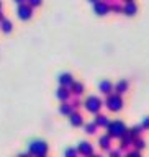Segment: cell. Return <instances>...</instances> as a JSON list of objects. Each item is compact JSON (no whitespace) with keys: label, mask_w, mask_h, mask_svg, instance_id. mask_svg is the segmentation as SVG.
<instances>
[{"label":"cell","mask_w":149,"mask_h":157,"mask_svg":"<svg viewBox=\"0 0 149 157\" xmlns=\"http://www.w3.org/2000/svg\"><path fill=\"white\" fill-rule=\"evenodd\" d=\"M128 132L126 129V124L123 123L121 120H115V121H110V124L107 128V134L112 137V139H121Z\"/></svg>","instance_id":"obj_1"},{"label":"cell","mask_w":149,"mask_h":157,"mask_svg":"<svg viewBox=\"0 0 149 157\" xmlns=\"http://www.w3.org/2000/svg\"><path fill=\"white\" fill-rule=\"evenodd\" d=\"M69 120H71V124H72V126H76V128L84 124V118H82V115H80L79 111H74L72 115L69 116Z\"/></svg>","instance_id":"obj_16"},{"label":"cell","mask_w":149,"mask_h":157,"mask_svg":"<svg viewBox=\"0 0 149 157\" xmlns=\"http://www.w3.org/2000/svg\"><path fill=\"white\" fill-rule=\"evenodd\" d=\"M13 2H17L18 5H22V3H28V0H13Z\"/></svg>","instance_id":"obj_29"},{"label":"cell","mask_w":149,"mask_h":157,"mask_svg":"<svg viewBox=\"0 0 149 157\" xmlns=\"http://www.w3.org/2000/svg\"><path fill=\"white\" fill-rule=\"evenodd\" d=\"M79 151L76 149V147H67L66 152H64V157H77Z\"/></svg>","instance_id":"obj_24"},{"label":"cell","mask_w":149,"mask_h":157,"mask_svg":"<svg viewBox=\"0 0 149 157\" xmlns=\"http://www.w3.org/2000/svg\"><path fill=\"white\" fill-rule=\"evenodd\" d=\"M123 3H126V2H135V0H121Z\"/></svg>","instance_id":"obj_32"},{"label":"cell","mask_w":149,"mask_h":157,"mask_svg":"<svg viewBox=\"0 0 149 157\" xmlns=\"http://www.w3.org/2000/svg\"><path fill=\"white\" fill-rule=\"evenodd\" d=\"M0 8H2V0H0Z\"/></svg>","instance_id":"obj_35"},{"label":"cell","mask_w":149,"mask_h":157,"mask_svg":"<svg viewBox=\"0 0 149 157\" xmlns=\"http://www.w3.org/2000/svg\"><path fill=\"white\" fill-rule=\"evenodd\" d=\"M123 157H143V155H141L139 151H131V152H126Z\"/></svg>","instance_id":"obj_27"},{"label":"cell","mask_w":149,"mask_h":157,"mask_svg":"<svg viewBox=\"0 0 149 157\" xmlns=\"http://www.w3.org/2000/svg\"><path fill=\"white\" fill-rule=\"evenodd\" d=\"M41 3H43V0H28V5H29V7H33V8L41 7Z\"/></svg>","instance_id":"obj_26"},{"label":"cell","mask_w":149,"mask_h":157,"mask_svg":"<svg viewBox=\"0 0 149 157\" xmlns=\"http://www.w3.org/2000/svg\"><path fill=\"white\" fill-rule=\"evenodd\" d=\"M59 111H61V115H67V116H71L72 113H74V106H72V103H69V101H62V105H61V108H59Z\"/></svg>","instance_id":"obj_18"},{"label":"cell","mask_w":149,"mask_h":157,"mask_svg":"<svg viewBox=\"0 0 149 157\" xmlns=\"http://www.w3.org/2000/svg\"><path fill=\"white\" fill-rule=\"evenodd\" d=\"M93 12L98 17H105V15L110 13V2L107 0H98L97 3H93Z\"/></svg>","instance_id":"obj_5"},{"label":"cell","mask_w":149,"mask_h":157,"mask_svg":"<svg viewBox=\"0 0 149 157\" xmlns=\"http://www.w3.org/2000/svg\"><path fill=\"white\" fill-rule=\"evenodd\" d=\"M103 105H105L110 111L113 113H116V111H120L123 105H125V101H123V97L121 95H118V93H110V95H107V100L103 101Z\"/></svg>","instance_id":"obj_2"},{"label":"cell","mask_w":149,"mask_h":157,"mask_svg":"<svg viewBox=\"0 0 149 157\" xmlns=\"http://www.w3.org/2000/svg\"><path fill=\"white\" fill-rule=\"evenodd\" d=\"M128 131H130V134L133 137H141V132L144 131V128H143L141 124H136V126H133L131 129H128Z\"/></svg>","instance_id":"obj_21"},{"label":"cell","mask_w":149,"mask_h":157,"mask_svg":"<svg viewBox=\"0 0 149 157\" xmlns=\"http://www.w3.org/2000/svg\"><path fill=\"white\" fill-rule=\"evenodd\" d=\"M88 2H90V3H97L98 0H88Z\"/></svg>","instance_id":"obj_33"},{"label":"cell","mask_w":149,"mask_h":157,"mask_svg":"<svg viewBox=\"0 0 149 157\" xmlns=\"http://www.w3.org/2000/svg\"><path fill=\"white\" fill-rule=\"evenodd\" d=\"M133 141H135V137L130 134V131H128L126 134L120 139V149H121V151H126L130 146H133Z\"/></svg>","instance_id":"obj_13"},{"label":"cell","mask_w":149,"mask_h":157,"mask_svg":"<svg viewBox=\"0 0 149 157\" xmlns=\"http://www.w3.org/2000/svg\"><path fill=\"white\" fill-rule=\"evenodd\" d=\"M121 152H123L121 149H115V151L110 149V151H108V157H123Z\"/></svg>","instance_id":"obj_25"},{"label":"cell","mask_w":149,"mask_h":157,"mask_svg":"<svg viewBox=\"0 0 149 157\" xmlns=\"http://www.w3.org/2000/svg\"><path fill=\"white\" fill-rule=\"evenodd\" d=\"M77 151H79V154L84 155V157L93 155V146L90 144V142H87V141H82L80 144L77 146Z\"/></svg>","instance_id":"obj_7"},{"label":"cell","mask_w":149,"mask_h":157,"mask_svg":"<svg viewBox=\"0 0 149 157\" xmlns=\"http://www.w3.org/2000/svg\"><path fill=\"white\" fill-rule=\"evenodd\" d=\"M98 90H100L103 95H110V93H113V90H115V85H113L108 78H105V80H102L98 83Z\"/></svg>","instance_id":"obj_11"},{"label":"cell","mask_w":149,"mask_h":157,"mask_svg":"<svg viewBox=\"0 0 149 157\" xmlns=\"http://www.w3.org/2000/svg\"><path fill=\"white\" fill-rule=\"evenodd\" d=\"M110 12L112 13H123V3H118V2L110 3Z\"/></svg>","instance_id":"obj_23"},{"label":"cell","mask_w":149,"mask_h":157,"mask_svg":"<svg viewBox=\"0 0 149 157\" xmlns=\"http://www.w3.org/2000/svg\"><path fill=\"white\" fill-rule=\"evenodd\" d=\"M41 157H46V155H41Z\"/></svg>","instance_id":"obj_36"},{"label":"cell","mask_w":149,"mask_h":157,"mask_svg":"<svg viewBox=\"0 0 149 157\" xmlns=\"http://www.w3.org/2000/svg\"><path fill=\"white\" fill-rule=\"evenodd\" d=\"M0 29H2L3 33H10L13 29V23L10 21L8 18H3L2 21H0Z\"/></svg>","instance_id":"obj_19"},{"label":"cell","mask_w":149,"mask_h":157,"mask_svg":"<svg viewBox=\"0 0 149 157\" xmlns=\"http://www.w3.org/2000/svg\"><path fill=\"white\" fill-rule=\"evenodd\" d=\"M28 151H29V154H31V155H36V157L46 155V152H48V144H46L44 141H33V142H29Z\"/></svg>","instance_id":"obj_4"},{"label":"cell","mask_w":149,"mask_h":157,"mask_svg":"<svg viewBox=\"0 0 149 157\" xmlns=\"http://www.w3.org/2000/svg\"><path fill=\"white\" fill-rule=\"evenodd\" d=\"M57 80H59V87H67V88L76 82V80H74V75L71 72H62L61 75H59Z\"/></svg>","instance_id":"obj_8"},{"label":"cell","mask_w":149,"mask_h":157,"mask_svg":"<svg viewBox=\"0 0 149 157\" xmlns=\"http://www.w3.org/2000/svg\"><path fill=\"white\" fill-rule=\"evenodd\" d=\"M98 146H100V149L103 151H110L112 149V137L108 134H103L98 137Z\"/></svg>","instance_id":"obj_14"},{"label":"cell","mask_w":149,"mask_h":157,"mask_svg":"<svg viewBox=\"0 0 149 157\" xmlns=\"http://www.w3.org/2000/svg\"><path fill=\"white\" fill-rule=\"evenodd\" d=\"M84 129H85V132H87V134H95V132H97V129H98V126L95 124V123H87V124L85 126H84Z\"/></svg>","instance_id":"obj_22"},{"label":"cell","mask_w":149,"mask_h":157,"mask_svg":"<svg viewBox=\"0 0 149 157\" xmlns=\"http://www.w3.org/2000/svg\"><path fill=\"white\" fill-rule=\"evenodd\" d=\"M90 157H102V155H95V154H93V155H90Z\"/></svg>","instance_id":"obj_34"},{"label":"cell","mask_w":149,"mask_h":157,"mask_svg":"<svg viewBox=\"0 0 149 157\" xmlns=\"http://www.w3.org/2000/svg\"><path fill=\"white\" fill-rule=\"evenodd\" d=\"M17 15L20 20H23V21H26L33 17V7H29L28 3H22L18 5V10H17Z\"/></svg>","instance_id":"obj_6"},{"label":"cell","mask_w":149,"mask_h":157,"mask_svg":"<svg viewBox=\"0 0 149 157\" xmlns=\"http://www.w3.org/2000/svg\"><path fill=\"white\" fill-rule=\"evenodd\" d=\"M128 88H130V82H128L126 78H120V80L115 83V93H118V95H121V97L128 92Z\"/></svg>","instance_id":"obj_10"},{"label":"cell","mask_w":149,"mask_h":157,"mask_svg":"<svg viewBox=\"0 0 149 157\" xmlns=\"http://www.w3.org/2000/svg\"><path fill=\"white\" fill-rule=\"evenodd\" d=\"M141 126L144 128V131H147V129H149V116H144V118H143Z\"/></svg>","instance_id":"obj_28"},{"label":"cell","mask_w":149,"mask_h":157,"mask_svg":"<svg viewBox=\"0 0 149 157\" xmlns=\"http://www.w3.org/2000/svg\"><path fill=\"white\" fill-rule=\"evenodd\" d=\"M93 123H95L98 128H105V129H107L108 124H110V120H108V116L97 113V116H95V120H93Z\"/></svg>","instance_id":"obj_15"},{"label":"cell","mask_w":149,"mask_h":157,"mask_svg":"<svg viewBox=\"0 0 149 157\" xmlns=\"http://www.w3.org/2000/svg\"><path fill=\"white\" fill-rule=\"evenodd\" d=\"M3 18H5V17H3V12H2V8H0V21H2Z\"/></svg>","instance_id":"obj_30"},{"label":"cell","mask_w":149,"mask_h":157,"mask_svg":"<svg viewBox=\"0 0 149 157\" xmlns=\"http://www.w3.org/2000/svg\"><path fill=\"white\" fill-rule=\"evenodd\" d=\"M84 108H85V110L88 111V113H97L102 110V106H103V101L100 100V98H98L97 95H88L85 100H84Z\"/></svg>","instance_id":"obj_3"},{"label":"cell","mask_w":149,"mask_h":157,"mask_svg":"<svg viewBox=\"0 0 149 157\" xmlns=\"http://www.w3.org/2000/svg\"><path fill=\"white\" fill-rule=\"evenodd\" d=\"M107 2H108V0H107Z\"/></svg>","instance_id":"obj_37"},{"label":"cell","mask_w":149,"mask_h":157,"mask_svg":"<svg viewBox=\"0 0 149 157\" xmlns=\"http://www.w3.org/2000/svg\"><path fill=\"white\" fill-rule=\"evenodd\" d=\"M18 157H31V154H20Z\"/></svg>","instance_id":"obj_31"},{"label":"cell","mask_w":149,"mask_h":157,"mask_svg":"<svg viewBox=\"0 0 149 157\" xmlns=\"http://www.w3.org/2000/svg\"><path fill=\"white\" fill-rule=\"evenodd\" d=\"M133 147H135V151H143L146 147V141L143 139V137H135V141H133Z\"/></svg>","instance_id":"obj_20"},{"label":"cell","mask_w":149,"mask_h":157,"mask_svg":"<svg viewBox=\"0 0 149 157\" xmlns=\"http://www.w3.org/2000/svg\"><path fill=\"white\" fill-rule=\"evenodd\" d=\"M136 13H138V3L136 2L123 3V15H126V17H135Z\"/></svg>","instance_id":"obj_9"},{"label":"cell","mask_w":149,"mask_h":157,"mask_svg":"<svg viewBox=\"0 0 149 157\" xmlns=\"http://www.w3.org/2000/svg\"><path fill=\"white\" fill-rule=\"evenodd\" d=\"M69 88H71V93H72V95H76V97H80L84 93V83L82 82H74Z\"/></svg>","instance_id":"obj_17"},{"label":"cell","mask_w":149,"mask_h":157,"mask_svg":"<svg viewBox=\"0 0 149 157\" xmlns=\"http://www.w3.org/2000/svg\"><path fill=\"white\" fill-rule=\"evenodd\" d=\"M71 95H72V93H71V88H67V87H59L57 92H56V97H57L61 101H69Z\"/></svg>","instance_id":"obj_12"}]
</instances>
